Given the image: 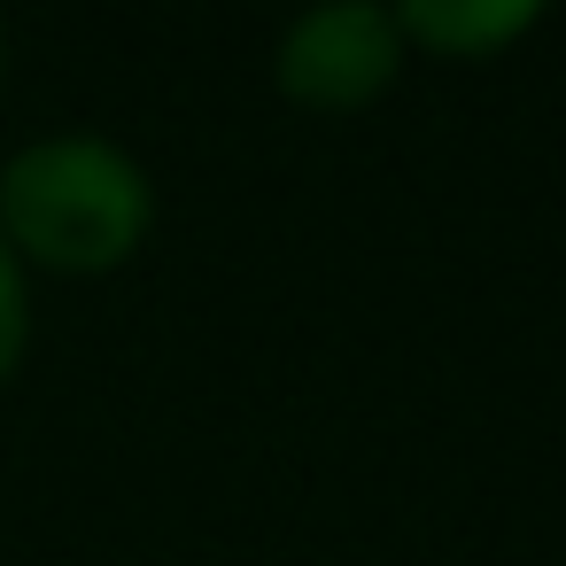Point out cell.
Masks as SVG:
<instances>
[{
    "label": "cell",
    "mask_w": 566,
    "mask_h": 566,
    "mask_svg": "<svg viewBox=\"0 0 566 566\" xmlns=\"http://www.w3.org/2000/svg\"><path fill=\"white\" fill-rule=\"evenodd\" d=\"M0 71H9V32H0Z\"/></svg>",
    "instance_id": "cell-5"
},
{
    "label": "cell",
    "mask_w": 566,
    "mask_h": 566,
    "mask_svg": "<svg viewBox=\"0 0 566 566\" xmlns=\"http://www.w3.org/2000/svg\"><path fill=\"white\" fill-rule=\"evenodd\" d=\"M403 32H396V9H373V0H334V9H311L287 24L280 55H272V78L295 109H318V117H357L373 109L396 78H403Z\"/></svg>",
    "instance_id": "cell-2"
},
{
    "label": "cell",
    "mask_w": 566,
    "mask_h": 566,
    "mask_svg": "<svg viewBox=\"0 0 566 566\" xmlns=\"http://www.w3.org/2000/svg\"><path fill=\"white\" fill-rule=\"evenodd\" d=\"M156 233V187L133 148L102 133H48L0 164V241L24 272L102 280Z\"/></svg>",
    "instance_id": "cell-1"
},
{
    "label": "cell",
    "mask_w": 566,
    "mask_h": 566,
    "mask_svg": "<svg viewBox=\"0 0 566 566\" xmlns=\"http://www.w3.org/2000/svg\"><path fill=\"white\" fill-rule=\"evenodd\" d=\"M24 349H32V272L0 241V388L24 373Z\"/></svg>",
    "instance_id": "cell-4"
},
{
    "label": "cell",
    "mask_w": 566,
    "mask_h": 566,
    "mask_svg": "<svg viewBox=\"0 0 566 566\" xmlns=\"http://www.w3.org/2000/svg\"><path fill=\"white\" fill-rule=\"evenodd\" d=\"M535 24H543L535 0H403L396 9L403 48H427L442 63H496Z\"/></svg>",
    "instance_id": "cell-3"
}]
</instances>
